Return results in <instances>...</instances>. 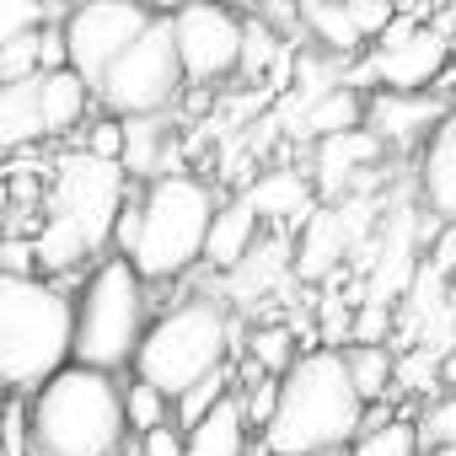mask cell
Masks as SVG:
<instances>
[{
	"label": "cell",
	"instance_id": "obj_1",
	"mask_svg": "<svg viewBox=\"0 0 456 456\" xmlns=\"http://www.w3.org/2000/svg\"><path fill=\"white\" fill-rule=\"evenodd\" d=\"M370 403L349 376L344 349H306L301 365L280 381V408L264 429V456H328L365 435Z\"/></svg>",
	"mask_w": 456,
	"mask_h": 456
},
{
	"label": "cell",
	"instance_id": "obj_2",
	"mask_svg": "<svg viewBox=\"0 0 456 456\" xmlns=\"http://www.w3.org/2000/svg\"><path fill=\"white\" fill-rule=\"evenodd\" d=\"M129 209L124 161H102L86 151H65L49 172V220L38 225V274H65L81 258L113 248V232Z\"/></svg>",
	"mask_w": 456,
	"mask_h": 456
},
{
	"label": "cell",
	"instance_id": "obj_3",
	"mask_svg": "<svg viewBox=\"0 0 456 456\" xmlns=\"http://www.w3.org/2000/svg\"><path fill=\"white\" fill-rule=\"evenodd\" d=\"M76 365V301L38 280L0 274V376L12 397H38Z\"/></svg>",
	"mask_w": 456,
	"mask_h": 456
},
{
	"label": "cell",
	"instance_id": "obj_4",
	"mask_svg": "<svg viewBox=\"0 0 456 456\" xmlns=\"http://www.w3.org/2000/svg\"><path fill=\"white\" fill-rule=\"evenodd\" d=\"M237 338H248V333L237 328L225 296H193V301H183L151 322L140 360H134V376L151 381L161 397L183 403L193 387H204L209 376L225 370Z\"/></svg>",
	"mask_w": 456,
	"mask_h": 456
},
{
	"label": "cell",
	"instance_id": "obj_5",
	"mask_svg": "<svg viewBox=\"0 0 456 456\" xmlns=\"http://www.w3.org/2000/svg\"><path fill=\"white\" fill-rule=\"evenodd\" d=\"M28 413H33V456H118L129 435L124 387L108 370L86 365H70L38 397H28Z\"/></svg>",
	"mask_w": 456,
	"mask_h": 456
},
{
	"label": "cell",
	"instance_id": "obj_6",
	"mask_svg": "<svg viewBox=\"0 0 456 456\" xmlns=\"http://www.w3.org/2000/svg\"><path fill=\"white\" fill-rule=\"evenodd\" d=\"M140 215H145L140 220V248L129 258L134 274L140 280H177L193 264H204L220 199L204 177L172 172V177H156L140 193Z\"/></svg>",
	"mask_w": 456,
	"mask_h": 456
},
{
	"label": "cell",
	"instance_id": "obj_7",
	"mask_svg": "<svg viewBox=\"0 0 456 456\" xmlns=\"http://www.w3.org/2000/svg\"><path fill=\"white\" fill-rule=\"evenodd\" d=\"M145 280L129 258H108L92 269L86 290L76 296V365L86 370H118L140 360L145 344Z\"/></svg>",
	"mask_w": 456,
	"mask_h": 456
},
{
	"label": "cell",
	"instance_id": "obj_8",
	"mask_svg": "<svg viewBox=\"0 0 456 456\" xmlns=\"http://www.w3.org/2000/svg\"><path fill=\"white\" fill-rule=\"evenodd\" d=\"M188 86V70H183V54H177V28H172V12H156V22L145 28V38L102 76L97 97L113 118H167V108H177Z\"/></svg>",
	"mask_w": 456,
	"mask_h": 456
},
{
	"label": "cell",
	"instance_id": "obj_9",
	"mask_svg": "<svg viewBox=\"0 0 456 456\" xmlns=\"http://www.w3.org/2000/svg\"><path fill=\"white\" fill-rule=\"evenodd\" d=\"M151 22H156V12L140 6V0H92V6L65 12L60 33H65V60H70V70L97 92L102 76L145 38Z\"/></svg>",
	"mask_w": 456,
	"mask_h": 456
},
{
	"label": "cell",
	"instance_id": "obj_10",
	"mask_svg": "<svg viewBox=\"0 0 456 456\" xmlns=\"http://www.w3.org/2000/svg\"><path fill=\"white\" fill-rule=\"evenodd\" d=\"M451 60H456V33H445L435 17L424 22V12H408L381 44H370L360 81H370L376 92H429V81H440Z\"/></svg>",
	"mask_w": 456,
	"mask_h": 456
},
{
	"label": "cell",
	"instance_id": "obj_11",
	"mask_svg": "<svg viewBox=\"0 0 456 456\" xmlns=\"http://www.w3.org/2000/svg\"><path fill=\"white\" fill-rule=\"evenodd\" d=\"M172 28H177V54H183L188 86H199V92L232 81L248 65V22L237 12H225V6H177Z\"/></svg>",
	"mask_w": 456,
	"mask_h": 456
},
{
	"label": "cell",
	"instance_id": "obj_12",
	"mask_svg": "<svg viewBox=\"0 0 456 456\" xmlns=\"http://www.w3.org/2000/svg\"><path fill=\"white\" fill-rule=\"evenodd\" d=\"M445 118H451V102L435 92H370V108H365V129L397 151H408L419 140L429 145Z\"/></svg>",
	"mask_w": 456,
	"mask_h": 456
},
{
	"label": "cell",
	"instance_id": "obj_13",
	"mask_svg": "<svg viewBox=\"0 0 456 456\" xmlns=\"http://www.w3.org/2000/svg\"><path fill=\"white\" fill-rule=\"evenodd\" d=\"M413 193H419V209L435 215V225H456V113L424 145L419 172H413Z\"/></svg>",
	"mask_w": 456,
	"mask_h": 456
},
{
	"label": "cell",
	"instance_id": "obj_14",
	"mask_svg": "<svg viewBox=\"0 0 456 456\" xmlns=\"http://www.w3.org/2000/svg\"><path fill=\"white\" fill-rule=\"evenodd\" d=\"M387 156V145L370 134V129H349V134H333V140H322L317 145V156H312V183H317V193L322 199H338V193H349L354 188V177L360 172H370L376 161Z\"/></svg>",
	"mask_w": 456,
	"mask_h": 456
},
{
	"label": "cell",
	"instance_id": "obj_15",
	"mask_svg": "<svg viewBox=\"0 0 456 456\" xmlns=\"http://www.w3.org/2000/svg\"><path fill=\"white\" fill-rule=\"evenodd\" d=\"M258 232H264L258 209H253L242 193H237V199H225V204H220V215H215V232H209V253H204V264H209V269H220V274L242 269V264H248V253L264 242Z\"/></svg>",
	"mask_w": 456,
	"mask_h": 456
},
{
	"label": "cell",
	"instance_id": "obj_16",
	"mask_svg": "<svg viewBox=\"0 0 456 456\" xmlns=\"http://www.w3.org/2000/svg\"><path fill=\"white\" fill-rule=\"evenodd\" d=\"M49 140V108H44V76L0 86V145L6 151H28Z\"/></svg>",
	"mask_w": 456,
	"mask_h": 456
},
{
	"label": "cell",
	"instance_id": "obj_17",
	"mask_svg": "<svg viewBox=\"0 0 456 456\" xmlns=\"http://www.w3.org/2000/svg\"><path fill=\"white\" fill-rule=\"evenodd\" d=\"M290 269H296V258H290V237H264V242L248 253V264H242V269L225 274V301L253 306V301H264V296L290 274Z\"/></svg>",
	"mask_w": 456,
	"mask_h": 456
},
{
	"label": "cell",
	"instance_id": "obj_18",
	"mask_svg": "<svg viewBox=\"0 0 456 456\" xmlns=\"http://www.w3.org/2000/svg\"><path fill=\"white\" fill-rule=\"evenodd\" d=\"M242 199L258 209V220H290V225H306L317 209H312V183L296 172V167H274L264 172L253 188H242Z\"/></svg>",
	"mask_w": 456,
	"mask_h": 456
},
{
	"label": "cell",
	"instance_id": "obj_19",
	"mask_svg": "<svg viewBox=\"0 0 456 456\" xmlns=\"http://www.w3.org/2000/svg\"><path fill=\"white\" fill-rule=\"evenodd\" d=\"M349 237L354 225L338 215V209H317L306 225H301V253H296V274L301 280H322L344 253H349Z\"/></svg>",
	"mask_w": 456,
	"mask_h": 456
},
{
	"label": "cell",
	"instance_id": "obj_20",
	"mask_svg": "<svg viewBox=\"0 0 456 456\" xmlns=\"http://www.w3.org/2000/svg\"><path fill=\"white\" fill-rule=\"evenodd\" d=\"M365 108H370V97H360L354 86H322V92L301 108V129L322 145V140H333V134L365 129Z\"/></svg>",
	"mask_w": 456,
	"mask_h": 456
},
{
	"label": "cell",
	"instance_id": "obj_21",
	"mask_svg": "<svg viewBox=\"0 0 456 456\" xmlns=\"http://www.w3.org/2000/svg\"><path fill=\"white\" fill-rule=\"evenodd\" d=\"M248 408L242 392H232L204 424L188 429V456H248Z\"/></svg>",
	"mask_w": 456,
	"mask_h": 456
},
{
	"label": "cell",
	"instance_id": "obj_22",
	"mask_svg": "<svg viewBox=\"0 0 456 456\" xmlns=\"http://www.w3.org/2000/svg\"><path fill=\"white\" fill-rule=\"evenodd\" d=\"M129 145H124V172L145 177V188L156 177H172V129L161 118H129Z\"/></svg>",
	"mask_w": 456,
	"mask_h": 456
},
{
	"label": "cell",
	"instance_id": "obj_23",
	"mask_svg": "<svg viewBox=\"0 0 456 456\" xmlns=\"http://www.w3.org/2000/svg\"><path fill=\"white\" fill-rule=\"evenodd\" d=\"M301 33H306L317 49H328V54H354V49H365L360 28H354V17H349V0H344V6L306 0V6H301Z\"/></svg>",
	"mask_w": 456,
	"mask_h": 456
},
{
	"label": "cell",
	"instance_id": "obj_24",
	"mask_svg": "<svg viewBox=\"0 0 456 456\" xmlns=\"http://www.w3.org/2000/svg\"><path fill=\"white\" fill-rule=\"evenodd\" d=\"M248 360L258 365V376L285 381L301 365V344L285 322H258V328H248Z\"/></svg>",
	"mask_w": 456,
	"mask_h": 456
},
{
	"label": "cell",
	"instance_id": "obj_25",
	"mask_svg": "<svg viewBox=\"0 0 456 456\" xmlns=\"http://www.w3.org/2000/svg\"><path fill=\"white\" fill-rule=\"evenodd\" d=\"M344 354H349V376H354V387H360L365 403H381L387 392H397V354H392V349H381V344H354V349H344Z\"/></svg>",
	"mask_w": 456,
	"mask_h": 456
},
{
	"label": "cell",
	"instance_id": "obj_26",
	"mask_svg": "<svg viewBox=\"0 0 456 456\" xmlns=\"http://www.w3.org/2000/svg\"><path fill=\"white\" fill-rule=\"evenodd\" d=\"M124 408H129V429L145 440V435H156V429H167V424H177V403L172 397H161L151 381H129L124 387Z\"/></svg>",
	"mask_w": 456,
	"mask_h": 456
},
{
	"label": "cell",
	"instance_id": "obj_27",
	"mask_svg": "<svg viewBox=\"0 0 456 456\" xmlns=\"http://www.w3.org/2000/svg\"><path fill=\"white\" fill-rule=\"evenodd\" d=\"M354 456H424V440H419V424L413 419H392V424H376L354 440Z\"/></svg>",
	"mask_w": 456,
	"mask_h": 456
},
{
	"label": "cell",
	"instance_id": "obj_28",
	"mask_svg": "<svg viewBox=\"0 0 456 456\" xmlns=\"http://www.w3.org/2000/svg\"><path fill=\"white\" fill-rule=\"evenodd\" d=\"M232 392H237V387H232V370H220V376H209L204 387H193V392L177 403V429L188 435L193 424H204V419H209V413H215L225 397H232Z\"/></svg>",
	"mask_w": 456,
	"mask_h": 456
},
{
	"label": "cell",
	"instance_id": "obj_29",
	"mask_svg": "<svg viewBox=\"0 0 456 456\" xmlns=\"http://www.w3.org/2000/svg\"><path fill=\"white\" fill-rule=\"evenodd\" d=\"M440 365H445V360H440L435 349H424V344H419V349H408V354L397 360V392H413V397H424V392L445 387V381H440Z\"/></svg>",
	"mask_w": 456,
	"mask_h": 456
},
{
	"label": "cell",
	"instance_id": "obj_30",
	"mask_svg": "<svg viewBox=\"0 0 456 456\" xmlns=\"http://www.w3.org/2000/svg\"><path fill=\"white\" fill-rule=\"evenodd\" d=\"M419 440H424V456L429 451H445V445H456V392H445V397H435L419 419Z\"/></svg>",
	"mask_w": 456,
	"mask_h": 456
},
{
	"label": "cell",
	"instance_id": "obj_31",
	"mask_svg": "<svg viewBox=\"0 0 456 456\" xmlns=\"http://www.w3.org/2000/svg\"><path fill=\"white\" fill-rule=\"evenodd\" d=\"M124 145H129L124 118H97V124H86V134H81V145H76V151L102 156V161H124Z\"/></svg>",
	"mask_w": 456,
	"mask_h": 456
},
{
	"label": "cell",
	"instance_id": "obj_32",
	"mask_svg": "<svg viewBox=\"0 0 456 456\" xmlns=\"http://www.w3.org/2000/svg\"><path fill=\"white\" fill-rule=\"evenodd\" d=\"M392 328V306H370L360 301V317H354V344H381V333Z\"/></svg>",
	"mask_w": 456,
	"mask_h": 456
},
{
	"label": "cell",
	"instance_id": "obj_33",
	"mask_svg": "<svg viewBox=\"0 0 456 456\" xmlns=\"http://www.w3.org/2000/svg\"><path fill=\"white\" fill-rule=\"evenodd\" d=\"M140 456H188V435L177 424H167V429H156V435L140 440Z\"/></svg>",
	"mask_w": 456,
	"mask_h": 456
},
{
	"label": "cell",
	"instance_id": "obj_34",
	"mask_svg": "<svg viewBox=\"0 0 456 456\" xmlns=\"http://www.w3.org/2000/svg\"><path fill=\"white\" fill-rule=\"evenodd\" d=\"M140 199H129V209H124V220H118V232H113V248H118V258H134V248H140Z\"/></svg>",
	"mask_w": 456,
	"mask_h": 456
},
{
	"label": "cell",
	"instance_id": "obj_35",
	"mask_svg": "<svg viewBox=\"0 0 456 456\" xmlns=\"http://www.w3.org/2000/svg\"><path fill=\"white\" fill-rule=\"evenodd\" d=\"M440 381H445V387H456V349L445 354V365H440Z\"/></svg>",
	"mask_w": 456,
	"mask_h": 456
},
{
	"label": "cell",
	"instance_id": "obj_36",
	"mask_svg": "<svg viewBox=\"0 0 456 456\" xmlns=\"http://www.w3.org/2000/svg\"><path fill=\"white\" fill-rule=\"evenodd\" d=\"M429 456H456V445H445V451H429Z\"/></svg>",
	"mask_w": 456,
	"mask_h": 456
},
{
	"label": "cell",
	"instance_id": "obj_37",
	"mask_svg": "<svg viewBox=\"0 0 456 456\" xmlns=\"http://www.w3.org/2000/svg\"><path fill=\"white\" fill-rule=\"evenodd\" d=\"M451 76H456V60H451Z\"/></svg>",
	"mask_w": 456,
	"mask_h": 456
}]
</instances>
